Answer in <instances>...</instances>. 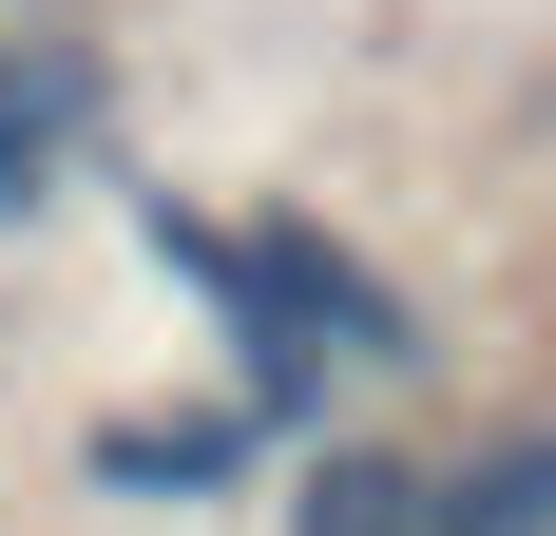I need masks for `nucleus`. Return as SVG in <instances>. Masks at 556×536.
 I'll use <instances>...</instances> for the list:
<instances>
[{
  "label": "nucleus",
  "mask_w": 556,
  "mask_h": 536,
  "mask_svg": "<svg viewBox=\"0 0 556 536\" xmlns=\"http://www.w3.org/2000/svg\"><path fill=\"white\" fill-rule=\"evenodd\" d=\"M115 192H135L154 288L212 326V383L269 422V460L345 441L384 383L442 365V307H422V288H403L327 192H173V173H115Z\"/></svg>",
  "instance_id": "f257e3e1"
},
{
  "label": "nucleus",
  "mask_w": 556,
  "mask_h": 536,
  "mask_svg": "<svg viewBox=\"0 0 556 536\" xmlns=\"http://www.w3.org/2000/svg\"><path fill=\"white\" fill-rule=\"evenodd\" d=\"M115 154H135V58L77 0H20L0 20V250L77 230V192H115Z\"/></svg>",
  "instance_id": "f03ea898"
},
{
  "label": "nucleus",
  "mask_w": 556,
  "mask_h": 536,
  "mask_svg": "<svg viewBox=\"0 0 556 536\" xmlns=\"http://www.w3.org/2000/svg\"><path fill=\"white\" fill-rule=\"evenodd\" d=\"M58 480L97 498V518H250L269 498V422L230 383H115V403H77Z\"/></svg>",
  "instance_id": "7ed1b4c3"
},
{
  "label": "nucleus",
  "mask_w": 556,
  "mask_h": 536,
  "mask_svg": "<svg viewBox=\"0 0 556 536\" xmlns=\"http://www.w3.org/2000/svg\"><path fill=\"white\" fill-rule=\"evenodd\" d=\"M269 536H442V460L384 422L307 441V460H269Z\"/></svg>",
  "instance_id": "20e7f679"
},
{
  "label": "nucleus",
  "mask_w": 556,
  "mask_h": 536,
  "mask_svg": "<svg viewBox=\"0 0 556 536\" xmlns=\"http://www.w3.org/2000/svg\"><path fill=\"white\" fill-rule=\"evenodd\" d=\"M442 536H556V403H500L480 441H442Z\"/></svg>",
  "instance_id": "39448f33"
},
{
  "label": "nucleus",
  "mask_w": 556,
  "mask_h": 536,
  "mask_svg": "<svg viewBox=\"0 0 556 536\" xmlns=\"http://www.w3.org/2000/svg\"><path fill=\"white\" fill-rule=\"evenodd\" d=\"M0 20H20V0H0Z\"/></svg>",
  "instance_id": "423d86ee"
}]
</instances>
